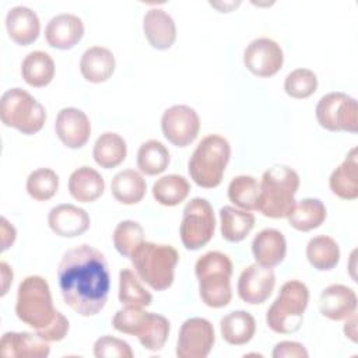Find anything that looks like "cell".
<instances>
[{
	"label": "cell",
	"mask_w": 358,
	"mask_h": 358,
	"mask_svg": "<svg viewBox=\"0 0 358 358\" xmlns=\"http://www.w3.org/2000/svg\"><path fill=\"white\" fill-rule=\"evenodd\" d=\"M105 180L91 166H80L69 178V192L73 199L81 203H92L102 196Z\"/></svg>",
	"instance_id": "26"
},
{
	"label": "cell",
	"mask_w": 358,
	"mask_h": 358,
	"mask_svg": "<svg viewBox=\"0 0 358 358\" xmlns=\"http://www.w3.org/2000/svg\"><path fill=\"white\" fill-rule=\"evenodd\" d=\"M147 183L140 172L124 169L117 172L110 182L112 196L122 204H137L145 196Z\"/></svg>",
	"instance_id": "28"
},
{
	"label": "cell",
	"mask_w": 358,
	"mask_h": 358,
	"mask_svg": "<svg viewBox=\"0 0 358 358\" xmlns=\"http://www.w3.org/2000/svg\"><path fill=\"white\" fill-rule=\"evenodd\" d=\"M161 129L169 143L176 147H187L199 136L200 119L193 108L173 105L162 113Z\"/></svg>",
	"instance_id": "13"
},
{
	"label": "cell",
	"mask_w": 358,
	"mask_h": 358,
	"mask_svg": "<svg viewBox=\"0 0 358 358\" xmlns=\"http://www.w3.org/2000/svg\"><path fill=\"white\" fill-rule=\"evenodd\" d=\"M309 303V289L298 280L282 284L280 292L266 313V323L280 334L296 333L303 322V313Z\"/></svg>",
	"instance_id": "6"
},
{
	"label": "cell",
	"mask_w": 358,
	"mask_h": 358,
	"mask_svg": "<svg viewBox=\"0 0 358 358\" xmlns=\"http://www.w3.org/2000/svg\"><path fill=\"white\" fill-rule=\"evenodd\" d=\"M275 274L271 267L253 263L243 268L238 278L236 291L239 298L250 305L263 303L273 292Z\"/></svg>",
	"instance_id": "15"
},
{
	"label": "cell",
	"mask_w": 358,
	"mask_h": 358,
	"mask_svg": "<svg viewBox=\"0 0 358 358\" xmlns=\"http://www.w3.org/2000/svg\"><path fill=\"white\" fill-rule=\"evenodd\" d=\"M127 155V145L122 136L113 131H106L101 134L92 150V157L95 162L105 169L116 168L120 165Z\"/></svg>",
	"instance_id": "32"
},
{
	"label": "cell",
	"mask_w": 358,
	"mask_h": 358,
	"mask_svg": "<svg viewBox=\"0 0 358 358\" xmlns=\"http://www.w3.org/2000/svg\"><path fill=\"white\" fill-rule=\"evenodd\" d=\"M327 211L322 200L306 197L295 203L294 210L287 217L288 224L301 232H309L319 228L326 220Z\"/></svg>",
	"instance_id": "30"
},
{
	"label": "cell",
	"mask_w": 358,
	"mask_h": 358,
	"mask_svg": "<svg viewBox=\"0 0 358 358\" xmlns=\"http://www.w3.org/2000/svg\"><path fill=\"white\" fill-rule=\"evenodd\" d=\"M94 355L96 358H133L130 345L116 337L102 336L94 343Z\"/></svg>",
	"instance_id": "41"
},
{
	"label": "cell",
	"mask_w": 358,
	"mask_h": 358,
	"mask_svg": "<svg viewBox=\"0 0 358 358\" xmlns=\"http://www.w3.org/2000/svg\"><path fill=\"white\" fill-rule=\"evenodd\" d=\"M8 36L21 46L34 43L41 32V22L34 10L25 6H15L6 15Z\"/></svg>",
	"instance_id": "22"
},
{
	"label": "cell",
	"mask_w": 358,
	"mask_h": 358,
	"mask_svg": "<svg viewBox=\"0 0 358 358\" xmlns=\"http://www.w3.org/2000/svg\"><path fill=\"white\" fill-rule=\"evenodd\" d=\"M84 36L83 20L74 14H57L48 22L45 38L49 46L60 50L74 48Z\"/></svg>",
	"instance_id": "19"
},
{
	"label": "cell",
	"mask_w": 358,
	"mask_h": 358,
	"mask_svg": "<svg viewBox=\"0 0 358 358\" xmlns=\"http://www.w3.org/2000/svg\"><path fill=\"white\" fill-rule=\"evenodd\" d=\"M169 151L158 140L144 141L137 151V168L148 176L162 173L169 165Z\"/></svg>",
	"instance_id": "35"
},
{
	"label": "cell",
	"mask_w": 358,
	"mask_h": 358,
	"mask_svg": "<svg viewBox=\"0 0 358 358\" xmlns=\"http://www.w3.org/2000/svg\"><path fill=\"white\" fill-rule=\"evenodd\" d=\"M229 157L231 145L227 138L218 134L206 136L197 144L189 159V175L203 189L217 187L222 182Z\"/></svg>",
	"instance_id": "5"
},
{
	"label": "cell",
	"mask_w": 358,
	"mask_h": 358,
	"mask_svg": "<svg viewBox=\"0 0 358 358\" xmlns=\"http://www.w3.org/2000/svg\"><path fill=\"white\" fill-rule=\"evenodd\" d=\"M0 351L6 358H46L49 341L28 331H7L1 336Z\"/></svg>",
	"instance_id": "18"
},
{
	"label": "cell",
	"mask_w": 358,
	"mask_h": 358,
	"mask_svg": "<svg viewBox=\"0 0 358 358\" xmlns=\"http://www.w3.org/2000/svg\"><path fill=\"white\" fill-rule=\"evenodd\" d=\"M25 187L34 200L46 201L57 193L59 176L50 168H38L27 178Z\"/></svg>",
	"instance_id": "38"
},
{
	"label": "cell",
	"mask_w": 358,
	"mask_h": 358,
	"mask_svg": "<svg viewBox=\"0 0 358 358\" xmlns=\"http://www.w3.org/2000/svg\"><path fill=\"white\" fill-rule=\"evenodd\" d=\"M252 253L256 263L266 267H275L285 259L287 241L282 232L274 228L262 229L252 242Z\"/></svg>",
	"instance_id": "23"
},
{
	"label": "cell",
	"mask_w": 358,
	"mask_h": 358,
	"mask_svg": "<svg viewBox=\"0 0 358 358\" xmlns=\"http://www.w3.org/2000/svg\"><path fill=\"white\" fill-rule=\"evenodd\" d=\"M215 231V217L210 201L201 197L192 199L183 208L179 235L187 250L206 246Z\"/></svg>",
	"instance_id": "10"
},
{
	"label": "cell",
	"mask_w": 358,
	"mask_h": 358,
	"mask_svg": "<svg viewBox=\"0 0 358 358\" xmlns=\"http://www.w3.org/2000/svg\"><path fill=\"white\" fill-rule=\"evenodd\" d=\"M0 224H1V252H4L14 243L17 232H15V228L4 217L0 218Z\"/></svg>",
	"instance_id": "44"
},
{
	"label": "cell",
	"mask_w": 358,
	"mask_h": 358,
	"mask_svg": "<svg viewBox=\"0 0 358 358\" xmlns=\"http://www.w3.org/2000/svg\"><path fill=\"white\" fill-rule=\"evenodd\" d=\"M308 262L319 271H329L340 262L338 243L327 235H317L306 245Z\"/></svg>",
	"instance_id": "33"
},
{
	"label": "cell",
	"mask_w": 358,
	"mask_h": 358,
	"mask_svg": "<svg viewBox=\"0 0 358 358\" xmlns=\"http://www.w3.org/2000/svg\"><path fill=\"white\" fill-rule=\"evenodd\" d=\"M69 327H70L69 319L62 312L57 310L55 319L45 329L36 331V334L39 337H42L43 340L49 341V343L50 341H60L69 333Z\"/></svg>",
	"instance_id": "42"
},
{
	"label": "cell",
	"mask_w": 358,
	"mask_h": 358,
	"mask_svg": "<svg viewBox=\"0 0 358 358\" xmlns=\"http://www.w3.org/2000/svg\"><path fill=\"white\" fill-rule=\"evenodd\" d=\"M115 330L136 336L140 344L148 351H159L165 345L169 336V320L158 313L145 312L143 308L124 306L119 309L113 319Z\"/></svg>",
	"instance_id": "7"
},
{
	"label": "cell",
	"mask_w": 358,
	"mask_h": 358,
	"mask_svg": "<svg viewBox=\"0 0 358 358\" xmlns=\"http://www.w3.org/2000/svg\"><path fill=\"white\" fill-rule=\"evenodd\" d=\"M215 343L213 324L204 317L183 322L176 341L178 358H206Z\"/></svg>",
	"instance_id": "12"
},
{
	"label": "cell",
	"mask_w": 358,
	"mask_h": 358,
	"mask_svg": "<svg viewBox=\"0 0 358 358\" xmlns=\"http://www.w3.org/2000/svg\"><path fill=\"white\" fill-rule=\"evenodd\" d=\"M344 334L354 343H357V315L352 313L345 319Z\"/></svg>",
	"instance_id": "46"
},
{
	"label": "cell",
	"mask_w": 358,
	"mask_h": 358,
	"mask_svg": "<svg viewBox=\"0 0 358 358\" xmlns=\"http://www.w3.org/2000/svg\"><path fill=\"white\" fill-rule=\"evenodd\" d=\"M190 192V185L187 179L182 175H165L157 179L152 185V196L154 199L168 207H173L185 201Z\"/></svg>",
	"instance_id": "34"
},
{
	"label": "cell",
	"mask_w": 358,
	"mask_h": 358,
	"mask_svg": "<svg viewBox=\"0 0 358 358\" xmlns=\"http://www.w3.org/2000/svg\"><path fill=\"white\" fill-rule=\"evenodd\" d=\"M57 281L63 301L81 316H95L106 305L110 275L106 257L83 243L69 249L59 266Z\"/></svg>",
	"instance_id": "1"
},
{
	"label": "cell",
	"mask_w": 358,
	"mask_h": 358,
	"mask_svg": "<svg viewBox=\"0 0 358 358\" xmlns=\"http://www.w3.org/2000/svg\"><path fill=\"white\" fill-rule=\"evenodd\" d=\"M48 224L57 236L76 238L88 231L91 220L84 208L64 203L49 211Z\"/></svg>",
	"instance_id": "17"
},
{
	"label": "cell",
	"mask_w": 358,
	"mask_h": 358,
	"mask_svg": "<svg viewBox=\"0 0 358 358\" xmlns=\"http://www.w3.org/2000/svg\"><path fill=\"white\" fill-rule=\"evenodd\" d=\"M316 119L329 131L357 133L358 105L357 101L344 92H329L316 105Z\"/></svg>",
	"instance_id": "11"
},
{
	"label": "cell",
	"mask_w": 358,
	"mask_h": 358,
	"mask_svg": "<svg viewBox=\"0 0 358 358\" xmlns=\"http://www.w3.org/2000/svg\"><path fill=\"white\" fill-rule=\"evenodd\" d=\"M119 301L129 308H145L152 302V295L143 287L138 275L130 268H123L119 273Z\"/></svg>",
	"instance_id": "36"
},
{
	"label": "cell",
	"mask_w": 358,
	"mask_h": 358,
	"mask_svg": "<svg viewBox=\"0 0 358 358\" xmlns=\"http://www.w3.org/2000/svg\"><path fill=\"white\" fill-rule=\"evenodd\" d=\"M299 175L287 165L268 168L260 182L257 210L268 218H287L295 207Z\"/></svg>",
	"instance_id": "2"
},
{
	"label": "cell",
	"mask_w": 358,
	"mask_h": 358,
	"mask_svg": "<svg viewBox=\"0 0 358 358\" xmlns=\"http://www.w3.org/2000/svg\"><path fill=\"white\" fill-rule=\"evenodd\" d=\"M0 119L4 126L14 127L22 134L31 136L43 127L46 110L25 90L10 88L0 99Z\"/></svg>",
	"instance_id": "9"
},
{
	"label": "cell",
	"mask_w": 358,
	"mask_h": 358,
	"mask_svg": "<svg viewBox=\"0 0 358 358\" xmlns=\"http://www.w3.org/2000/svg\"><path fill=\"white\" fill-rule=\"evenodd\" d=\"M306 348L296 341H280L274 345L273 358H308Z\"/></svg>",
	"instance_id": "43"
},
{
	"label": "cell",
	"mask_w": 358,
	"mask_h": 358,
	"mask_svg": "<svg viewBox=\"0 0 358 358\" xmlns=\"http://www.w3.org/2000/svg\"><path fill=\"white\" fill-rule=\"evenodd\" d=\"M116 60L113 53L103 46L88 48L80 60V71L83 77L94 84L105 83L115 71Z\"/></svg>",
	"instance_id": "25"
},
{
	"label": "cell",
	"mask_w": 358,
	"mask_h": 358,
	"mask_svg": "<svg viewBox=\"0 0 358 358\" xmlns=\"http://www.w3.org/2000/svg\"><path fill=\"white\" fill-rule=\"evenodd\" d=\"M130 260L141 281L155 291H165L173 282L179 253L171 245L144 241L133 252Z\"/></svg>",
	"instance_id": "4"
},
{
	"label": "cell",
	"mask_w": 358,
	"mask_h": 358,
	"mask_svg": "<svg viewBox=\"0 0 358 358\" xmlns=\"http://www.w3.org/2000/svg\"><path fill=\"white\" fill-rule=\"evenodd\" d=\"M0 271H1V296L7 294L10 284L13 282V270L6 262L0 263Z\"/></svg>",
	"instance_id": "45"
},
{
	"label": "cell",
	"mask_w": 358,
	"mask_h": 358,
	"mask_svg": "<svg viewBox=\"0 0 358 358\" xmlns=\"http://www.w3.org/2000/svg\"><path fill=\"white\" fill-rule=\"evenodd\" d=\"M284 90L291 98H309L317 90V77L309 69H295L285 77Z\"/></svg>",
	"instance_id": "40"
},
{
	"label": "cell",
	"mask_w": 358,
	"mask_h": 358,
	"mask_svg": "<svg viewBox=\"0 0 358 358\" xmlns=\"http://www.w3.org/2000/svg\"><path fill=\"white\" fill-rule=\"evenodd\" d=\"M260 183L253 176L239 175L235 176L228 186V199L241 210L253 211L257 210Z\"/></svg>",
	"instance_id": "37"
},
{
	"label": "cell",
	"mask_w": 358,
	"mask_h": 358,
	"mask_svg": "<svg viewBox=\"0 0 358 358\" xmlns=\"http://www.w3.org/2000/svg\"><path fill=\"white\" fill-rule=\"evenodd\" d=\"M48 281L41 275H28L17 289L15 315L35 331L45 329L56 316Z\"/></svg>",
	"instance_id": "8"
},
{
	"label": "cell",
	"mask_w": 358,
	"mask_h": 358,
	"mask_svg": "<svg viewBox=\"0 0 358 358\" xmlns=\"http://www.w3.org/2000/svg\"><path fill=\"white\" fill-rule=\"evenodd\" d=\"M284 63L281 46L270 38L253 39L243 52L245 67L257 77H271Z\"/></svg>",
	"instance_id": "14"
},
{
	"label": "cell",
	"mask_w": 358,
	"mask_h": 358,
	"mask_svg": "<svg viewBox=\"0 0 358 358\" xmlns=\"http://www.w3.org/2000/svg\"><path fill=\"white\" fill-rule=\"evenodd\" d=\"M319 310L330 320H344L357 310L355 291L343 284H331L319 295Z\"/></svg>",
	"instance_id": "20"
},
{
	"label": "cell",
	"mask_w": 358,
	"mask_h": 358,
	"mask_svg": "<svg viewBox=\"0 0 358 358\" xmlns=\"http://www.w3.org/2000/svg\"><path fill=\"white\" fill-rule=\"evenodd\" d=\"M143 31L148 43L157 50L169 49L176 41L173 18L162 8H150L143 18Z\"/></svg>",
	"instance_id": "21"
},
{
	"label": "cell",
	"mask_w": 358,
	"mask_h": 358,
	"mask_svg": "<svg viewBox=\"0 0 358 358\" xmlns=\"http://www.w3.org/2000/svg\"><path fill=\"white\" fill-rule=\"evenodd\" d=\"M220 330L222 338L228 344L243 345L253 338L256 320L246 310H234L221 319Z\"/></svg>",
	"instance_id": "27"
},
{
	"label": "cell",
	"mask_w": 358,
	"mask_h": 358,
	"mask_svg": "<svg viewBox=\"0 0 358 358\" xmlns=\"http://www.w3.org/2000/svg\"><path fill=\"white\" fill-rule=\"evenodd\" d=\"M221 235L225 241L236 243L243 241L255 227V215L249 211L224 206L220 210Z\"/></svg>",
	"instance_id": "31"
},
{
	"label": "cell",
	"mask_w": 358,
	"mask_h": 358,
	"mask_svg": "<svg viewBox=\"0 0 358 358\" xmlns=\"http://www.w3.org/2000/svg\"><path fill=\"white\" fill-rule=\"evenodd\" d=\"M55 131L67 148L84 147L91 136V123L85 112L77 108H63L55 122Z\"/></svg>",
	"instance_id": "16"
},
{
	"label": "cell",
	"mask_w": 358,
	"mask_h": 358,
	"mask_svg": "<svg viewBox=\"0 0 358 358\" xmlns=\"http://www.w3.org/2000/svg\"><path fill=\"white\" fill-rule=\"evenodd\" d=\"M21 76L24 81L31 87H46L55 77V62L49 53L34 50L28 53L22 60Z\"/></svg>",
	"instance_id": "29"
},
{
	"label": "cell",
	"mask_w": 358,
	"mask_h": 358,
	"mask_svg": "<svg viewBox=\"0 0 358 358\" xmlns=\"http://www.w3.org/2000/svg\"><path fill=\"white\" fill-rule=\"evenodd\" d=\"M330 190L343 200L358 197V150L352 147L345 159L331 172L329 178Z\"/></svg>",
	"instance_id": "24"
},
{
	"label": "cell",
	"mask_w": 358,
	"mask_h": 358,
	"mask_svg": "<svg viewBox=\"0 0 358 358\" xmlns=\"http://www.w3.org/2000/svg\"><path fill=\"white\" fill-rule=\"evenodd\" d=\"M144 242V229L137 221L124 220L120 221L113 231V246L124 257L133 255V252Z\"/></svg>",
	"instance_id": "39"
},
{
	"label": "cell",
	"mask_w": 358,
	"mask_h": 358,
	"mask_svg": "<svg viewBox=\"0 0 358 358\" xmlns=\"http://www.w3.org/2000/svg\"><path fill=\"white\" fill-rule=\"evenodd\" d=\"M231 259L217 250L200 256L194 266V274L199 281V294L201 301L214 309L227 306L232 299Z\"/></svg>",
	"instance_id": "3"
}]
</instances>
